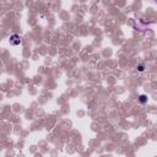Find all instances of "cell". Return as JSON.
Wrapping results in <instances>:
<instances>
[{
  "instance_id": "cell-2",
  "label": "cell",
  "mask_w": 157,
  "mask_h": 157,
  "mask_svg": "<svg viewBox=\"0 0 157 157\" xmlns=\"http://www.w3.org/2000/svg\"><path fill=\"white\" fill-rule=\"evenodd\" d=\"M139 101L141 102L143 104H145V103L147 102V96H145V95H141V96L139 97Z\"/></svg>"
},
{
  "instance_id": "cell-1",
  "label": "cell",
  "mask_w": 157,
  "mask_h": 157,
  "mask_svg": "<svg viewBox=\"0 0 157 157\" xmlns=\"http://www.w3.org/2000/svg\"><path fill=\"white\" fill-rule=\"evenodd\" d=\"M9 41H10V44L11 46H19L21 43V37L19 35H12Z\"/></svg>"
},
{
  "instance_id": "cell-3",
  "label": "cell",
  "mask_w": 157,
  "mask_h": 157,
  "mask_svg": "<svg viewBox=\"0 0 157 157\" xmlns=\"http://www.w3.org/2000/svg\"><path fill=\"white\" fill-rule=\"evenodd\" d=\"M137 70H139V71H144V65H143V64H140L139 67H137Z\"/></svg>"
}]
</instances>
